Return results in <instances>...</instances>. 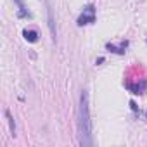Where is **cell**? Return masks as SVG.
<instances>
[{
	"mask_svg": "<svg viewBox=\"0 0 147 147\" xmlns=\"http://www.w3.org/2000/svg\"><path fill=\"white\" fill-rule=\"evenodd\" d=\"M78 130H80V144L83 147L92 145V121H90V107H88V94L83 90L80 95L78 107Z\"/></svg>",
	"mask_w": 147,
	"mask_h": 147,
	"instance_id": "1",
	"label": "cell"
},
{
	"mask_svg": "<svg viewBox=\"0 0 147 147\" xmlns=\"http://www.w3.org/2000/svg\"><path fill=\"white\" fill-rule=\"evenodd\" d=\"M95 21V7L94 5H87L82 12V16L78 18V26H85V24H92Z\"/></svg>",
	"mask_w": 147,
	"mask_h": 147,
	"instance_id": "2",
	"label": "cell"
},
{
	"mask_svg": "<svg viewBox=\"0 0 147 147\" xmlns=\"http://www.w3.org/2000/svg\"><path fill=\"white\" fill-rule=\"evenodd\" d=\"M23 35H24V38H26L28 42H31V43H35V42L38 40V35H36V31H31V30H24V31H23Z\"/></svg>",
	"mask_w": 147,
	"mask_h": 147,
	"instance_id": "3",
	"label": "cell"
}]
</instances>
